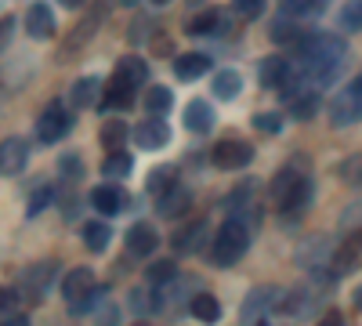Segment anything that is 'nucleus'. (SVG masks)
Returning a JSON list of instances; mask_svg holds the SVG:
<instances>
[{"instance_id": "51", "label": "nucleus", "mask_w": 362, "mask_h": 326, "mask_svg": "<svg viewBox=\"0 0 362 326\" xmlns=\"http://www.w3.org/2000/svg\"><path fill=\"white\" fill-rule=\"evenodd\" d=\"M148 4H156V8H163V4H170V0H148Z\"/></svg>"}, {"instance_id": "18", "label": "nucleus", "mask_w": 362, "mask_h": 326, "mask_svg": "<svg viewBox=\"0 0 362 326\" xmlns=\"http://www.w3.org/2000/svg\"><path fill=\"white\" fill-rule=\"evenodd\" d=\"M90 286H95V272H90L87 264H80V269H69V272L62 276V298L73 305V301L83 298Z\"/></svg>"}, {"instance_id": "21", "label": "nucleus", "mask_w": 362, "mask_h": 326, "mask_svg": "<svg viewBox=\"0 0 362 326\" xmlns=\"http://www.w3.org/2000/svg\"><path fill=\"white\" fill-rule=\"evenodd\" d=\"M170 66H174V76L177 80H199L210 69V58L199 54V51H185V54H177Z\"/></svg>"}, {"instance_id": "32", "label": "nucleus", "mask_w": 362, "mask_h": 326, "mask_svg": "<svg viewBox=\"0 0 362 326\" xmlns=\"http://www.w3.org/2000/svg\"><path fill=\"white\" fill-rule=\"evenodd\" d=\"M127 134H131V127H127L124 120H105V124H102V131H98V141L112 153V149H124Z\"/></svg>"}, {"instance_id": "30", "label": "nucleus", "mask_w": 362, "mask_h": 326, "mask_svg": "<svg viewBox=\"0 0 362 326\" xmlns=\"http://www.w3.org/2000/svg\"><path fill=\"white\" fill-rule=\"evenodd\" d=\"M134 170V160H131V153H124V149H112L105 160H102V177H127Z\"/></svg>"}, {"instance_id": "33", "label": "nucleus", "mask_w": 362, "mask_h": 326, "mask_svg": "<svg viewBox=\"0 0 362 326\" xmlns=\"http://www.w3.org/2000/svg\"><path fill=\"white\" fill-rule=\"evenodd\" d=\"M109 225L105 221H87L83 225V247L90 250V254H102L105 247H109Z\"/></svg>"}, {"instance_id": "7", "label": "nucleus", "mask_w": 362, "mask_h": 326, "mask_svg": "<svg viewBox=\"0 0 362 326\" xmlns=\"http://www.w3.org/2000/svg\"><path fill=\"white\" fill-rule=\"evenodd\" d=\"M250 160H254V149L243 138H225L210 149V163L218 170H243V167H250Z\"/></svg>"}, {"instance_id": "15", "label": "nucleus", "mask_w": 362, "mask_h": 326, "mask_svg": "<svg viewBox=\"0 0 362 326\" xmlns=\"http://www.w3.org/2000/svg\"><path fill=\"white\" fill-rule=\"evenodd\" d=\"M25 33L33 40H51L54 37V15L47 4H29L25 11Z\"/></svg>"}, {"instance_id": "48", "label": "nucleus", "mask_w": 362, "mask_h": 326, "mask_svg": "<svg viewBox=\"0 0 362 326\" xmlns=\"http://www.w3.org/2000/svg\"><path fill=\"white\" fill-rule=\"evenodd\" d=\"M11 29H15V18H11V15H4V18H0V51L8 47V40H11Z\"/></svg>"}, {"instance_id": "42", "label": "nucleus", "mask_w": 362, "mask_h": 326, "mask_svg": "<svg viewBox=\"0 0 362 326\" xmlns=\"http://www.w3.org/2000/svg\"><path fill=\"white\" fill-rule=\"evenodd\" d=\"M312 254H319V257L329 254V243H326V240H308L305 247L297 250V261H300V264H312Z\"/></svg>"}, {"instance_id": "16", "label": "nucleus", "mask_w": 362, "mask_h": 326, "mask_svg": "<svg viewBox=\"0 0 362 326\" xmlns=\"http://www.w3.org/2000/svg\"><path fill=\"white\" fill-rule=\"evenodd\" d=\"M156 247H160V235H156V228L148 225V221H134V225L127 228V250H131V254L148 257Z\"/></svg>"}, {"instance_id": "24", "label": "nucleus", "mask_w": 362, "mask_h": 326, "mask_svg": "<svg viewBox=\"0 0 362 326\" xmlns=\"http://www.w3.org/2000/svg\"><path fill=\"white\" fill-rule=\"evenodd\" d=\"M177 185V167H170V163H163V167H153L148 170V182H145V192L153 196V199H160L163 192H170Z\"/></svg>"}, {"instance_id": "40", "label": "nucleus", "mask_w": 362, "mask_h": 326, "mask_svg": "<svg viewBox=\"0 0 362 326\" xmlns=\"http://www.w3.org/2000/svg\"><path fill=\"white\" fill-rule=\"evenodd\" d=\"M232 11H235V18H243V22L261 18V11H264V0H232Z\"/></svg>"}, {"instance_id": "1", "label": "nucleus", "mask_w": 362, "mask_h": 326, "mask_svg": "<svg viewBox=\"0 0 362 326\" xmlns=\"http://www.w3.org/2000/svg\"><path fill=\"white\" fill-rule=\"evenodd\" d=\"M344 66H348V44L337 33H305L286 80L279 83L283 102L297 98L300 91H326L344 73Z\"/></svg>"}, {"instance_id": "53", "label": "nucleus", "mask_w": 362, "mask_h": 326, "mask_svg": "<svg viewBox=\"0 0 362 326\" xmlns=\"http://www.w3.org/2000/svg\"><path fill=\"white\" fill-rule=\"evenodd\" d=\"M192 4H199V0H192Z\"/></svg>"}, {"instance_id": "2", "label": "nucleus", "mask_w": 362, "mask_h": 326, "mask_svg": "<svg viewBox=\"0 0 362 326\" xmlns=\"http://www.w3.org/2000/svg\"><path fill=\"white\" fill-rule=\"evenodd\" d=\"M247 250H250V225L239 218V214H232V218L218 228L214 243H210V261H214L218 269H232V264L243 261Z\"/></svg>"}, {"instance_id": "3", "label": "nucleus", "mask_w": 362, "mask_h": 326, "mask_svg": "<svg viewBox=\"0 0 362 326\" xmlns=\"http://www.w3.org/2000/svg\"><path fill=\"white\" fill-rule=\"evenodd\" d=\"M362 120V76H355L344 91L329 102V124H334L337 131L341 127H351Z\"/></svg>"}, {"instance_id": "34", "label": "nucleus", "mask_w": 362, "mask_h": 326, "mask_svg": "<svg viewBox=\"0 0 362 326\" xmlns=\"http://www.w3.org/2000/svg\"><path fill=\"white\" fill-rule=\"evenodd\" d=\"M286 105H290L293 120H312V116L319 112V91H300V95L290 98Z\"/></svg>"}, {"instance_id": "35", "label": "nucleus", "mask_w": 362, "mask_h": 326, "mask_svg": "<svg viewBox=\"0 0 362 326\" xmlns=\"http://www.w3.org/2000/svg\"><path fill=\"white\" fill-rule=\"evenodd\" d=\"M170 105H174V91H167L163 83H153V87L145 91V112H156V116H163Z\"/></svg>"}, {"instance_id": "38", "label": "nucleus", "mask_w": 362, "mask_h": 326, "mask_svg": "<svg viewBox=\"0 0 362 326\" xmlns=\"http://www.w3.org/2000/svg\"><path fill=\"white\" fill-rule=\"evenodd\" d=\"M145 279L153 286H163V283L177 279V264L174 261H153V264H148V272H145Z\"/></svg>"}, {"instance_id": "31", "label": "nucleus", "mask_w": 362, "mask_h": 326, "mask_svg": "<svg viewBox=\"0 0 362 326\" xmlns=\"http://www.w3.org/2000/svg\"><path fill=\"white\" fill-rule=\"evenodd\" d=\"M312 196H315V185H312V177H305V182H300V185L286 196L283 211L293 214V218H297V214H305V211H308V203H312Z\"/></svg>"}, {"instance_id": "25", "label": "nucleus", "mask_w": 362, "mask_h": 326, "mask_svg": "<svg viewBox=\"0 0 362 326\" xmlns=\"http://www.w3.org/2000/svg\"><path fill=\"white\" fill-rule=\"evenodd\" d=\"M218 11L214 8H203V11H192L189 22H185V33L189 37H210V33H218Z\"/></svg>"}, {"instance_id": "9", "label": "nucleus", "mask_w": 362, "mask_h": 326, "mask_svg": "<svg viewBox=\"0 0 362 326\" xmlns=\"http://www.w3.org/2000/svg\"><path fill=\"white\" fill-rule=\"evenodd\" d=\"M134 141H138V149H145V153L163 149V145L170 141V127H167V120H160V116L153 112V120H141V124L134 127Z\"/></svg>"}, {"instance_id": "46", "label": "nucleus", "mask_w": 362, "mask_h": 326, "mask_svg": "<svg viewBox=\"0 0 362 326\" xmlns=\"http://www.w3.org/2000/svg\"><path fill=\"white\" fill-rule=\"evenodd\" d=\"M148 29H153V22H148V18H134L131 22V33H127V40L138 47V44H145L148 40Z\"/></svg>"}, {"instance_id": "19", "label": "nucleus", "mask_w": 362, "mask_h": 326, "mask_svg": "<svg viewBox=\"0 0 362 326\" xmlns=\"http://www.w3.org/2000/svg\"><path fill=\"white\" fill-rule=\"evenodd\" d=\"M214 105L210 102H203V98H192L189 105H185V127L192 131V134H206L210 127H214Z\"/></svg>"}, {"instance_id": "28", "label": "nucleus", "mask_w": 362, "mask_h": 326, "mask_svg": "<svg viewBox=\"0 0 362 326\" xmlns=\"http://www.w3.org/2000/svg\"><path fill=\"white\" fill-rule=\"evenodd\" d=\"M112 73H119L124 80H131L134 87H141L148 80V62H145V58H138V54H127V58H119V62H116Z\"/></svg>"}, {"instance_id": "52", "label": "nucleus", "mask_w": 362, "mask_h": 326, "mask_svg": "<svg viewBox=\"0 0 362 326\" xmlns=\"http://www.w3.org/2000/svg\"><path fill=\"white\" fill-rule=\"evenodd\" d=\"M124 4H127V8H134V4H141V0H124Z\"/></svg>"}, {"instance_id": "22", "label": "nucleus", "mask_w": 362, "mask_h": 326, "mask_svg": "<svg viewBox=\"0 0 362 326\" xmlns=\"http://www.w3.org/2000/svg\"><path fill=\"white\" fill-rule=\"evenodd\" d=\"M192 206V192L189 189H181V185H174L170 192H163L160 199H156V211H160V218H181Z\"/></svg>"}, {"instance_id": "5", "label": "nucleus", "mask_w": 362, "mask_h": 326, "mask_svg": "<svg viewBox=\"0 0 362 326\" xmlns=\"http://www.w3.org/2000/svg\"><path fill=\"white\" fill-rule=\"evenodd\" d=\"M54 276H58L54 261H40V264H29V269H25V272L18 276V283H22V298H25L29 305H40V301L47 298V290H51Z\"/></svg>"}, {"instance_id": "44", "label": "nucleus", "mask_w": 362, "mask_h": 326, "mask_svg": "<svg viewBox=\"0 0 362 326\" xmlns=\"http://www.w3.org/2000/svg\"><path fill=\"white\" fill-rule=\"evenodd\" d=\"M254 127H257V131H264V134H279L283 120H279L276 112H257V116H254Z\"/></svg>"}, {"instance_id": "8", "label": "nucleus", "mask_w": 362, "mask_h": 326, "mask_svg": "<svg viewBox=\"0 0 362 326\" xmlns=\"http://www.w3.org/2000/svg\"><path fill=\"white\" fill-rule=\"evenodd\" d=\"M279 298H283L279 286H257V290H250L247 301H243V308H239V319H243V322H261V319H268L272 312H276Z\"/></svg>"}, {"instance_id": "26", "label": "nucleus", "mask_w": 362, "mask_h": 326, "mask_svg": "<svg viewBox=\"0 0 362 326\" xmlns=\"http://www.w3.org/2000/svg\"><path fill=\"white\" fill-rule=\"evenodd\" d=\"M210 91H214V98H221V102H232L239 91H243V76H239L235 69H221L214 76V83H210Z\"/></svg>"}, {"instance_id": "36", "label": "nucleus", "mask_w": 362, "mask_h": 326, "mask_svg": "<svg viewBox=\"0 0 362 326\" xmlns=\"http://www.w3.org/2000/svg\"><path fill=\"white\" fill-rule=\"evenodd\" d=\"M268 37L276 40V44H293V47H297V44H300V37H305V29H297V25H293V18H290V15H283L279 22H272V33H268Z\"/></svg>"}, {"instance_id": "29", "label": "nucleus", "mask_w": 362, "mask_h": 326, "mask_svg": "<svg viewBox=\"0 0 362 326\" xmlns=\"http://www.w3.org/2000/svg\"><path fill=\"white\" fill-rule=\"evenodd\" d=\"M326 4L329 0H279L283 15H290V18H315L326 11Z\"/></svg>"}, {"instance_id": "17", "label": "nucleus", "mask_w": 362, "mask_h": 326, "mask_svg": "<svg viewBox=\"0 0 362 326\" xmlns=\"http://www.w3.org/2000/svg\"><path fill=\"white\" fill-rule=\"evenodd\" d=\"M286 73H290V58H283V54H268L257 66V80H261V87H268V91H279Z\"/></svg>"}, {"instance_id": "12", "label": "nucleus", "mask_w": 362, "mask_h": 326, "mask_svg": "<svg viewBox=\"0 0 362 326\" xmlns=\"http://www.w3.org/2000/svg\"><path fill=\"white\" fill-rule=\"evenodd\" d=\"M90 206H98L102 214H119V211H127V192L119 189L116 182H105V185H95L90 189Z\"/></svg>"}, {"instance_id": "47", "label": "nucleus", "mask_w": 362, "mask_h": 326, "mask_svg": "<svg viewBox=\"0 0 362 326\" xmlns=\"http://www.w3.org/2000/svg\"><path fill=\"white\" fill-rule=\"evenodd\" d=\"M131 308H134L138 315H148V312H156V301L145 298V290H134V293H131Z\"/></svg>"}, {"instance_id": "6", "label": "nucleus", "mask_w": 362, "mask_h": 326, "mask_svg": "<svg viewBox=\"0 0 362 326\" xmlns=\"http://www.w3.org/2000/svg\"><path fill=\"white\" fill-rule=\"evenodd\" d=\"M69 131H73V112H69L62 102H51V105L40 112V120H37V138H40L44 145H54V141H62Z\"/></svg>"}, {"instance_id": "39", "label": "nucleus", "mask_w": 362, "mask_h": 326, "mask_svg": "<svg viewBox=\"0 0 362 326\" xmlns=\"http://www.w3.org/2000/svg\"><path fill=\"white\" fill-rule=\"evenodd\" d=\"M341 29H348V33L362 29V0H348V4H344V11H341Z\"/></svg>"}, {"instance_id": "11", "label": "nucleus", "mask_w": 362, "mask_h": 326, "mask_svg": "<svg viewBox=\"0 0 362 326\" xmlns=\"http://www.w3.org/2000/svg\"><path fill=\"white\" fill-rule=\"evenodd\" d=\"M134 91H138V87L131 83V80H124V76H119V73H112V80L105 83V95H102V109L105 112H112V109H131L134 105Z\"/></svg>"}, {"instance_id": "45", "label": "nucleus", "mask_w": 362, "mask_h": 326, "mask_svg": "<svg viewBox=\"0 0 362 326\" xmlns=\"http://www.w3.org/2000/svg\"><path fill=\"white\" fill-rule=\"evenodd\" d=\"M18 308V293L8 290V286H0V319H11Z\"/></svg>"}, {"instance_id": "10", "label": "nucleus", "mask_w": 362, "mask_h": 326, "mask_svg": "<svg viewBox=\"0 0 362 326\" xmlns=\"http://www.w3.org/2000/svg\"><path fill=\"white\" fill-rule=\"evenodd\" d=\"M25 163H29V141H22L15 134L0 141V174L15 177V174L25 170Z\"/></svg>"}, {"instance_id": "27", "label": "nucleus", "mask_w": 362, "mask_h": 326, "mask_svg": "<svg viewBox=\"0 0 362 326\" xmlns=\"http://www.w3.org/2000/svg\"><path fill=\"white\" fill-rule=\"evenodd\" d=\"M189 312H192L199 322H218V319H221V305H218V298H214V293H206V290H199L196 298H192Z\"/></svg>"}, {"instance_id": "49", "label": "nucleus", "mask_w": 362, "mask_h": 326, "mask_svg": "<svg viewBox=\"0 0 362 326\" xmlns=\"http://www.w3.org/2000/svg\"><path fill=\"white\" fill-rule=\"evenodd\" d=\"M62 8H80V4H87V0H58Z\"/></svg>"}, {"instance_id": "43", "label": "nucleus", "mask_w": 362, "mask_h": 326, "mask_svg": "<svg viewBox=\"0 0 362 326\" xmlns=\"http://www.w3.org/2000/svg\"><path fill=\"white\" fill-rule=\"evenodd\" d=\"M58 174H62L66 182L73 185L76 177H83V167H80V160H76V156H62V160H58Z\"/></svg>"}, {"instance_id": "41", "label": "nucleus", "mask_w": 362, "mask_h": 326, "mask_svg": "<svg viewBox=\"0 0 362 326\" xmlns=\"http://www.w3.org/2000/svg\"><path fill=\"white\" fill-rule=\"evenodd\" d=\"M51 203V189L47 185H40L33 196H29V206H25V218H37L40 211H44V206Z\"/></svg>"}, {"instance_id": "50", "label": "nucleus", "mask_w": 362, "mask_h": 326, "mask_svg": "<svg viewBox=\"0 0 362 326\" xmlns=\"http://www.w3.org/2000/svg\"><path fill=\"white\" fill-rule=\"evenodd\" d=\"M355 305H358V308H362V286H358V290H355Z\"/></svg>"}, {"instance_id": "14", "label": "nucleus", "mask_w": 362, "mask_h": 326, "mask_svg": "<svg viewBox=\"0 0 362 326\" xmlns=\"http://www.w3.org/2000/svg\"><path fill=\"white\" fill-rule=\"evenodd\" d=\"M358 250H362V228H351L348 240L334 250V257H329V264H334V276H344V272L355 269V264H358Z\"/></svg>"}, {"instance_id": "37", "label": "nucleus", "mask_w": 362, "mask_h": 326, "mask_svg": "<svg viewBox=\"0 0 362 326\" xmlns=\"http://www.w3.org/2000/svg\"><path fill=\"white\" fill-rule=\"evenodd\" d=\"M337 177L344 185H362V153H351V156H344L341 163H337Z\"/></svg>"}, {"instance_id": "4", "label": "nucleus", "mask_w": 362, "mask_h": 326, "mask_svg": "<svg viewBox=\"0 0 362 326\" xmlns=\"http://www.w3.org/2000/svg\"><path fill=\"white\" fill-rule=\"evenodd\" d=\"M105 11H109V0H98V4L90 8V15H87V18H80V22L73 25V33L62 40V58H73V54H80V51L90 44V37L98 33V25H102Z\"/></svg>"}, {"instance_id": "23", "label": "nucleus", "mask_w": 362, "mask_h": 326, "mask_svg": "<svg viewBox=\"0 0 362 326\" xmlns=\"http://www.w3.org/2000/svg\"><path fill=\"white\" fill-rule=\"evenodd\" d=\"M203 240H206V221L199 218V221H189L181 232H174V250L177 254H196L199 247H203Z\"/></svg>"}, {"instance_id": "13", "label": "nucleus", "mask_w": 362, "mask_h": 326, "mask_svg": "<svg viewBox=\"0 0 362 326\" xmlns=\"http://www.w3.org/2000/svg\"><path fill=\"white\" fill-rule=\"evenodd\" d=\"M305 163H300V160H293V163H286L279 174H276V182H272V199H276V206H283L286 203V196L300 185V182H305Z\"/></svg>"}, {"instance_id": "20", "label": "nucleus", "mask_w": 362, "mask_h": 326, "mask_svg": "<svg viewBox=\"0 0 362 326\" xmlns=\"http://www.w3.org/2000/svg\"><path fill=\"white\" fill-rule=\"evenodd\" d=\"M102 80L95 76V73H87V76H80L73 87H69V102L76 105V109H87V105H98L102 102Z\"/></svg>"}]
</instances>
